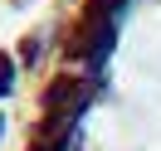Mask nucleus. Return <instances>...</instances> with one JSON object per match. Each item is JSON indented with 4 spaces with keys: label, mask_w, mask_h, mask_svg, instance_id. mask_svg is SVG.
Segmentation results:
<instances>
[{
    "label": "nucleus",
    "mask_w": 161,
    "mask_h": 151,
    "mask_svg": "<svg viewBox=\"0 0 161 151\" xmlns=\"http://www.w3.org/2000/svg\"><path fill=\"white\" fill-rule=\"evenodd\" d=\"M5 83H10V63L0 59V93H5Z\"/></svg>",
    "instance_id": "f257e3e1"
}]
</instances>
